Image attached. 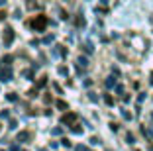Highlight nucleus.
I'll list each match as a JSON object with an SVG mask.
<instances>
[{
    "instance_id": "obj_1",
    "label": "nucleus",
    "mask_w": 153,
    "mask_h": 151,
    "mask_svg": "<svg viewBox=\"0 0 153 151\" xmlns=\"http://www.w3.org/2000/svg\"><path fill=\"white\" fill-rule=\"evenodd\" d=\"M30 26H32L36 31H45V28L49 26V18H47L45 14H37L36 18L30 22Z\"/></svg>"
},
{
    "instance_id": "obj_2",
    "label": "nucleus",
    "mask_w": 153,
    "mask_h": 151,
    "mask_svg": "<svg viewBox=\"0 0 153 151\" xmlns=\"http://www.w3.org/2000/svg\"><path fill=\"white\" fill-rule=\"evenodd\" d=\"M61 124H63V126H69V128H71V126H75L76 124V114H75V112H65V114L61 116Z\"/></svg>"
},
{
    "instance_id": "obj_3",
    "label": "nucleus",
    "mask_w": 153,
    "mask_h": 151,
    "mask_svg": "<svg viewBox=\"0 0 153 151\" xmlns=\"http://www.w3.org/2000/svg\"><path fill=\"white\" fill-rule=\"evenodd\" d=\"M14 37H16L14 30H12V28H6V30H4V33H2V41H4V47H10V45H12Z\"/></svg>"
},
{
    "instance_id": "obj_4",
    "label": "nucleus",
    "mask_w": 153,
    "mask_h": 151,
    "mask_svg": "<svg viewBox=\"0 0 153 151\" xmlns=\"http://www.w3.org/2000/svg\"><path fill=\"white\" fill-rule=\"evenodd\" d=\"M0 80H4V83L12 80V69H10V65H6L4 69H0Z\"/></svg>"
},
{
    "instance_id": "obj_5",
    "label": "nucleus",
    "mask_w": 153,
    "mask_h": 151,
    "mask_svg": "<svg viewBox=\"0 0 153 151\" xmlns=\"http://www.w3.org/2000/svg\"><path fill=\"white\" fill-rule=\"evenodd\" d=\"M76 67H79V71H81V69H86V67H88V59L86 57H79L76 59Z\"/></svg>"
},
{
    "instance_id": "obj_6",
    "label": "nucleus",
    "mask_w": 153,
    "mask_h": 151,
    "mask_svg": "<svg viewBox=\"0 0 153 151\" xmlns=\"http://www.w3.org/2000/svg\"><path fill=\"white\" fill-rule=\"evenodd\" d=\"M30 138H32V133H30V132H20L16 139H18V141H30Z\"/></svg>"
},
{
    "instance_id": "obj_7",
    "label": "nucleus",
    "mask_w": 153,
    "mask_h": 151,
    "mask_svg": "<svg viewBox=\"0 0 153 151\" xmlns=\"http://www.w3.org/2000/svg\"><path fill=\"white\" fill-rule=\"evenodd\" d=\"M55 55H59V57H67V49H65L63 45H55Z\"/></svg>"
},
{
    "instance_id": "obj_8",
    "label": "nucleus",
    "mask_w": 153,
    "mask_h": 151,
    "mask_svg": "<svg viewBox=\"0 0 153 151\" xmlns=\"http://www.w3.org/2000/svg\"><path fill=\"white\" fill-rule=\"evenodd\" d=\"M104 86H106V89H114V86H118L116 79H114V77H108V79L104 80Z\"/></svg>"
},
{
    "instance_id": "obj_9",
    "label": "nucleus",
    "mask_w": 153,
    "mask_h": 151,
    "mask_svg": "<svg viewBox=\"0 0 153 151\" xmlns=\"http://www.w3.org/2000/svg\"><path fill=\"white\" fill-rule=\"evenodd\" d=\"M55 106H57L59 110H69V106H67V102H65V100H57V102H55Z\"/></svg>"
},
{
    "instance_id": "obj_10",
    "label": "nucleus",
    "mask_w": 153,
    "mask_h": 151,
    "mask_svg": "<svg viewBox=\"0 0 153 151\" xmlns=\"http://www.w3.org/2000/svg\"><path fill=\"white\" fill-rule=\"evenodd\" d=\"M45 85H47V77H41V79L37 80V85H36V86H37V89H43Z\"/></svg>"
},
{
    "instance_id": "obj_11",
    "label": "nucleus",
    "mask_w": 153,
    "mask_h": 151,
    "mask_svg": "<svg viewBox=\"0 0 153 151\" xmlns=\"http://www.w3.org/2000/svg\"><path fill=\"white\" fill-rule=\"evenodd\" d=\"M75 24H76V28H85V18H82V16H76Z\"/></svg>"
},
{
    "instance_id": "obj_12",
    "label": "nucleus",
    "mask_w": 153,
    "mask_h": 151,
    "mask_svg": "<svg viewBox=\"0 0 153 151\" xmlns=\"http://www.w3.org/2000/svg\"><path fill=\"white\" fill-rule=\"evenodd\" d=\"M71 132H73V133H76V135H81V133H82V128L75 124V126H71Z\"/></svg>"
},
{
    "instance_id": "obj_13",
    "label": "nucleus",
    "mask_w": 153,
    "mask_h": 151,
    "mask_svg": "<svg viewBox=\"0 0 153 151\" xmlns=\"http://www.w3.org/2000/svg\"><path fill=\"white\" fill-rule=\"evenodd\" d=\"M104 102L108 104V106H112V104H114V98L110 96V94H104Z\"/></svg>"
},
{
    "instance_id": "obj_14",
    "label": "nucleus",
    "mask_w": 153,
    "mask_h": 151,
    "mask_svg": "<svg viewBox=\"0 0 153 151\" xmlns=\"http://www.w3.org/2000/svg\"><path fill=\"white\" fill-rule=\"evenodd\" d=\"M26 6H27V10H33V8L37 6V2H36V0H27V2H26Z\"/></svg>"
},
{
    "instance_id": "obj_15",
    "label": "nucleus",
    "mask_w": 153,
    "mask_h": 151,
    "mask_svg": "<svg viewBox=\"0 0 153 151\" xmlns=\"http://www.w3.org/2000/svg\"><path fill=\"white\" fill-rule=\"evenodd\" d=\"M6 98H8L10 102H16V100H18V96H16L14 92H8V94H6Z\"/></svg>"
},
{
    "instance_id": "obj_16",
    "label": "nucleus",
    "mask_w": 153,
    "mask_h": 151,
    "mask_svg": "<svg viewBox=\"0 0 153 151\" xmlns=\"http://www.w3.org/2000/svg\"><path fill=\"white\" fill-rule=\"evenodd\" d=\"M27 96H30V98L37 96V86H36V89H30V90H27Z\"/></svg>"
},
{
    "instance_id": "obj_17",
    "label": "nucleus",
    "mask_w": 153,
    "mask_h": 151,
    "mask_svg": "<svg viewBox=\"0 0 153 151\" xmlns=\"http://www.w3.org/2000/svg\"><path fill=\"white\" fill-rule=\"evenodd\" d=\"M82 47H85V51H86V53H92V51H94V47H92L90 43H85Z\"/></svg>"
},
{
    "instance_id": "obj_18",
    "label": "nucleus",
    "mask_w": 153,
    "mask_h": 151,
    "mask_svg": "<svg viewBox=\"0 0 153 151\" xmlns=\"http://www.w3.org/2000/svg\"><path fill=\"white\" fill-rule=\"evenodd\" d=\"M61 133H63L61 128H53V129H51V135H61Z\"/></svg>"
},
{
    "instance_id": "obj_19",
    "label": "nucleus",
    "mask_w": 153,
    "mask_h": 151,
    "mask_svg": "<svg viewBox=\"0 0 153 151\" xmlns=\"http://www.w3.org/2000/svg\"><path fill=\"white\" fill-rule=\"evenodd\" d=\"M24 77H27L30 80H33V71H30V69H27V71H24Z\"/></svg>"
},
{
    "instance_id": "obj_20",
    "label": "nucleus",
    "mask_w": 153,
    "mask_h": 151,
    "mask_svg": "<svg viewBox=\"0 0 153 151\" xmlns=\"http://www.w3.org/2000/svg\"><path fill=\"white\" fill-rule=\"evenodd\" d=\"M59 75H69V69L61 65V67H59Z\"/></svg>"
},
{
    "instance_id": "obj_21",
    "label": "nucleus",
    "mask_w": 153,
    "mask_h": 151,
    "mask_svg": "<svg viewBox=\"0 0 153 151\" xmlns=\"http://www.w3.org/2000/svg\"><path fill=\"white\" fill-rule=\"evenodd\" d=\"M8 128H10V129H16V128H18V122H16V120H10Z\"/></svg>"
},
{
    "instance_id": "obj_22",
    "label": "nucleus",
    "mask_w": 153,
    "mask_h": 151,
    "mask_svg": "<svg viewBox=\"0 0 153 151\" xmlns=\"http://www.w3.org/2000/svg\"><path fill=\"white\" fill-rule=\"evenodd\" d=\"M53 39H55V36H45L43 37V43H51Z\"/></svg>"
},
{
    "instance_id": "obj_23",
    "label": "nucleus",
    "mask_w": 153,
    "mask_h": 151,
    "mask_svg": "<svg viewBox=\"0 0 153 151\" xmlns=\"http://www.w3.org/2000/svg\"><path fill=\"white\" fill-rule=\"evenodd\" d=\"M61 145H63V147H71V141H69L67 138H63V139H61Z\"/></svg>"
},
{
    "instance_id": "obj_24",
    "label": "nucleus",
    "mask_w": 153,
    "mask_h": 151,
    "mask_svg": "<svg viewBox=\"0 0 153 151\" xmlns=\"http://www.w3.org/2000/svg\"><path fill=\"white\" fill-rule=\"evenodd\" d=\"M75 151H90V149H88L86 145H76V147H75Z\"/></svg>"
},
{
    "instance_id": "obj_25",
    "label": "nucleus",
    "mask_w": 153,
    "mask_h": 151,
    "mask_svg": "<svg viewBox=\"0 0 153 151\" xmlns=\"http://www.w3.org/2000/svg\"><path fill=\"white\" fill-rule=\"evenodd\" d=\"M43 102H45V104L51 102V94H43Z\"/></svg>"
},
{
    "instance_id": "obj_26",
    "label": "nucleus",
    "mask_w": 153,
    "mask_h": 151,
    "mask_svg": "<svg viewBox=\"0 0 153 151\" xmlns=\"http://www.w3.org/2000/svg\"><path fill=\"white\" fill-rule=\"evenodd\" d=\"M88 98H90V100H92V102H96V100H98V96H96L94 92H88Z\"/></svg>"
},
{
    "instance_id": "obj_27",
    "label": "nucleus",
    "mask_w": 153,
    "mask_h": 151,
    "mask_svg": "<svg viewBox=\"0 0 153 151\" xmlns=\"http://www.w3.org/2000/svg\"><path fill=\"white\" fill-rule=\"evenodd\" d=\"M126 139H128V143H135V139H134V135H131V133H128Z\"/></svg>"
},
{
    "instance_id": "obj_28",
    "label": "nucleus",
    "mask_w": 153,
    "mask_h": 151,
    "mask_svg": "<svg viewBox=\"0 0 153 151\" xmlns=\"http://www.w3.org/2000/svg\"><path fill=\"white\" fill-rule=\"evenodd\" d=\"M2 63H4V65H10V63H12V57H10V55H6V57H4V61H2Z\"/></svg>"
},
{
    "instance_id": "obj_29",
    "label": "nucleus",
    "mask_w": 153,
    "mask_h": 151,
    "mask_svg": "<svg viewBox=\"0 0 153 151\" xmlns=\"http://www.w3.org/2000/svg\"><path fill=\"white\" fill-rule=\"evenodd\" d=\"M122 116H124L126 120H130V118H131V114H130V112H126V110H122Z\"/></svg>"
},
{
    "instance_id": "obj_30",
    "label": "nucleus",
    "mask_w": 153,
    "mask_h": 151,
    "mask_svg": "<svg viewBox=\"0 0 153 151\" xmlns=\"http://www.w3.org/2000/svg\"><path fill=\"white\" fill-rule=\"evenodd\" d=\"M90 143H92V145H98L100 139H98V138H90Z\"/></svg>"
},
{
    "instance_id": "obj_31",
    "label": "nucleus",
    "mask_w": 153,
    "mask_h": 151,
    "mask_svg": "<svg viewBox=\"0 0 153 151\" xmlns=\"http://www.w3.org/2000/svg\"><path fill=\"white\" fill-rule=\"evenodd\" d=\"M53 89H55V90H57V92H59V94L63 92V90H61V86H59V85H57V83H53Z\"/></svg>"
},
{
    "instance_id": "obj_32",
    "label": "nucleus",
    "mask_w": 153,
    "mask_h": 151,
    "mask_svg": "<svg viewBox=\"0 0 153 151\" xmlns=\"http://www.w3.org/2000/svg\"><path fill=\"white\" fill-rule=\"evenodd\" d=\"M116 92H118V94H122V92H124V86L118 85V86H116Z\"/></svg>"
},
{
    "instance_id": "obj_33",
    "label": "nucleus",
    "mask_w": 153,
    "mask_h": 151,
    "mask_svg": "<svg viewBox=\"0 0 153 151\" xmlns=\"http://www.w3.org/2000/svg\"><path fill=\"white\" fill-rule=\"evenodd\" d=\"M110 129H112V132H118V124H114V122H112V124H110Z\"/></svg>"
},
{
    "instance_id": "obj_34",
    "label": "nucleus",
    "mask_w": 153,
    "mask_h": 151,
    "mask_svg": "<svg viewBox=\"0 0 153 151\" xmlns=\"http://www.w3.org/2000/svg\"><path fill=\"white\" fill-rule=\"evenodd\" d=\"M10 151H20V147L18 145H10Z\"/></svg>"
},
{
    "instance_id": "obj_35",
    "label": "nucleus",
    "mask_w": 153,
    "mask_h": 151,
    "mask_svg": "<svg viewBox=\"0 0 153 151\" xmlns=\"http://www.w3.org/2000/svg\"><path fill=\"white\" fill-rule=\"evenodd\" d=\"M4 18H6V12L2 10V12H0V20H4Z\"/></svg>"
},
{
    "instance_id": "obj_36",
    "label": "nucleus",
    "mask_w": 153,
    "mask_h": 151,
    "mask_svg": "<svg viewBox=\"0 0 153 151\" xmlns=\"http://www.w3.org/2000/svg\"><path fill=\"white\" fill-rule=\"evenodd\" d=\"M2 4H6V0H0V6H2Z\"/></svg>"
},
{
    "instance_id": "obj_37",
    "label": "nucleus",
    "mask_w": 153,
    "mask_h": 151,
    "mask_svg": "<svg viewBox=\"0 0 153 151\" xmlns=\"http://www.w3.org/2000/svg\"><path fill=\"white\" fill-rule=\"evenodd\" d=\"M149 80H151V85H153V73H151V79H149Z\"/></svg>"
},
{
    "instance_id": "obj_38",
    "label": "nucleus",
    "mask_w": 153,
    "mask_h": 151,
    "mask_svg": "<svg viewBox=\"0 0 153 151\" xmlns=\"http://www.w3.org/2000/svg\"><path fill=\"white\" fill-rule=\"evenodd\" d=\"M151 151H153V145H151Z\"/></svg>"
},
{
    "instance_id": "obj_39",
    "label": "nucleus",
    "mask_w": 153,
    "mask_h": 151,
    "mask_svg": "<svg viewBox=\"0 0 153 151\" xmlns=\"http://www.w3.org/2000/svg\"><path fill=\"white\" fill-rule=\"evenodd\" d=\"M41 151H45V149H41Z\"/></svg>"
}]
</instances>
